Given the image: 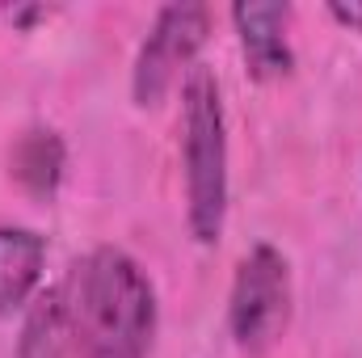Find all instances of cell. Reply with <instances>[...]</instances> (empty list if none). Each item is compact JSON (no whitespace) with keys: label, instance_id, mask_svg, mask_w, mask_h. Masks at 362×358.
Wrapping results in <instances>:
<instances>
[{"label":"cell","instance_id":"3","mask_svg":"<svg viewBox=\"0 0 362 358\" xmlns=\"http://www.w3.org/2000/svg\"><path fill=\"white\" fill-rule=\"evenodd\" d=\"M291 321V266L274 245H253L232 278L228 325L245 354H266Z\"/></svg>","mask_w":362,"mask_h":358},{"label":"cell","instance_id":"5","mask_svg":"<svg viewBox=\"0 0 362 358\" xmlns=\"http://www.w3.org/2000/svg\"><path fill=\"white\" fill-rule=\"evenodd\" d=\"M232 21H236V34H240V51H245V64L257 81H278L291 72L295 55H291V42H286V21H291V4H236L232 8Z\"/></svg>","mask_w":362,"mask_h":358},{"label":"cell","instance_id":"10","mask_svg":"<svg viewBox=\"0 0 362 358\" xmlns=\"http://www.w3.org/2000/svg\"><path fill=\"white\" fill-rule=\"evenodd\" d=\"M4 17H8L13 25H30V21H38V17H47V8H42V4H34V8H17V4H13V8H4Z\"/></svg>","mask_w":362,"mask_h":358},{"label":"cell","instance_id":"6","mask_svg":"<svg viewBox=\"0 0 362 358\" xmlns=\"http://www.w3.org/2000/svg\"><path fill=\"white\" fill-rule=\"evenodd\" d=\"M42 266H47V241L34 228L4 224L0 228V316L30 308Z\"/></svg>","mask_w":362,"mask_h":358},{"label":"cell","instance_id":"9","mask_svg":"<svg viewBox=\"0 0 362 358\" xmlns=\"http://www.w3.org/2000/svg\"><path fill=\"white\" fill-rule=\"evenodd\" d=\"M329 13H333L341 25H350V30H362V4H329Z\"/></svg>","mask_w":362,"mask_h":358},{"label":"cell","instance_id":"4","mask_svg":"<svg viewBox=\"0 0 362 358\" xmlns=\"http://www.w3.org/2000/svg\"><path fill=\"white\" fill-rule=\"evenodd\" d=\"M211 34V13L206 4H165L135 55V76L131 89L139 105H156L165 93L177 85L181 72H189L194 55L202 51Z\"/></svg>","mask_w":362,"mask_h":358},{"label":"cell","instance_id":"1","mask_svg":"<svg viewBox=\"0 0 362 358\" xmlns=\"http://www.w3.org/2000/svg\"><path fill=\"white\" fill-rule=\"evenodd\" d=\"M64 295L81 358H148L156 337V291L131 253L114 245L93 249L76 262Z\"/></svg>","mask_w":362,"mask_h":358},{"label":"cell","instance_id":"2","mask_svg":"<svg viewBox=\"0 0 362 358\" xmlns=\"http://www.w3.org/2000/svg\"><path fill=\"white\" fill-rule=\"evenodd\" d=\"M181 169L189 236L215 245L228 219V122L211 68H189L181 81Z\"/></svg>","mask_w":362,"mask_h":358},{"label":"cell","instance_id":"7","mask_svg":"<svg viewBox=\"0 0 362 358\" xmlns=\"http://www.w3.org/2000/svg\"><path fill=\"white\" fill-rule=\"evenodd\" d=\"M72 346V316H68V295L64 287H51L30 299L21 337H17V358H64Z\"/></svg>","mask_w":362,"mask_h":358},{"label":"cell","instance_id":"8","mask_svg":"<svg viewBox=\"0 0 362 358\" xmlns=\"http://www.w3.org/2000/svg\"><path fill=\"white\" fill-rule=\"evenodd\" d=\"M13 178L34 198H51L64 178V139L51 127H30L13 144Z\"/></svg>","mask_w":362,"mask_h":358}]
</instances>
